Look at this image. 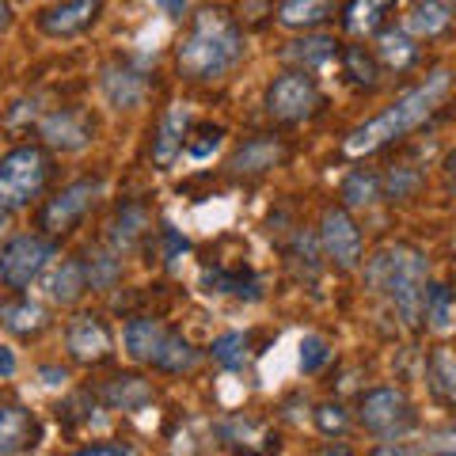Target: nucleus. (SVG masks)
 I'll return each mask as SVG.
<instances>
[{
    "label": "nucleus",
    "mask_w": 456,
    "mask_h": 456,
    "mask_svg": "<svg viewBox=\"0 0 456 456\" xmlns=\"http://www.w3.org/2000/svg\"><path fill=\"white\" fill-rule=\"evenodd\" d=\"M240 57H244V31L236 27V20L221 8H202L198 16H191V31L179 42L175 65L187 80L206 84L228 77L240 65Z\"/></svg>",
    "instance_id": "1"
},
{
    "label": "nucleus",
    "mask_w": 456,
    "mask_h": 456,
    "mask_svg": "<svg viewBox=\"0 0 456 456\" xmlns=\"http://www.w3.org/2000/svg\"><path fill=\"white\" fill-rule=\"evenodd\" d=\"M449 84H452V73H445V69L430 73L419 84V88H411V92L399 95L384 114H377V118H369L365 126H358V130L346 137V152L350 156L377 152V149L388 145V141L407 137L411 130H419V126L441 107V99L449 95Z\"/></svg>",
    "instance_id": "2"
},
{
    "label": "nucleus",
    "mask_w": 456,
    "mask_h": 456,
    "mask_svg": "<svg viewBox=\"0 0 456 456\" xmlns=\"http://www.w3.org/2000/svg\"><path fill=\"white\" fill-rule=\"evenodd\" d=\"M430 259L411 244H388L365 263V285L388 301L403 323H419Z\"/></svg>",
    "instance_id": "3"
},
{
    "label": "nucleus",
    "mask_w": 456,
    "mask_h": 456,
    "mask_svg": "<svg viewBox=\"0 0 456 456\" xmlns=\"http://www.w3.org/2000/svg\"><path fill=\"white\" fill-rule=\"evenodd\" d=\"M50 179V156L35 145H20L0 156V209L16 213L27 209L42 194Z\"/></svg>",
    "instance_id": "4"
},
{
    "label": "nucleus",
    "mask_w": 456,
    "mask_h": 456,
    "mask_svg": "<svg viewBox=\"0 0 456 456\" xmlns=\"http://www.w3.org/2000/svg\"><path fill=\"white\" fill-rule=\"evenodd\" d=\"M358 422L373 437L395 441V437H403V434H411L419 426V411H415V403H411V399L399 388H373V392L362 395Z\"/></svg>",
    "instance_id": "5"
},
{
    "label": "nucleus",
    "mask_w": 456,
    "mask_h": 456,
    "mask_svg": "<svg viewBox=\"0 0 456 456\" xmlns=\"http://www.w3.org/2000/svg\"><path fill=\"white\" fill-rule=\"evenodd\" d=\"M53 244L42 236H16L8 240V248L0 251V281L8 285V289H27L42 270H46V263L53 259Z\"/></svg>",
    "instance_id": "6"
},
{
    "label": "nucleus",
    "mask_w": 456,
    "mask_h": 456,
    "mask_svg": "<svg viewBox=\"0 0 456 456\" xmlns=\"http://www.w3.org/2000/svg\"><path fill=\"white\" fill-rule=\"evenodd\" d=\"M316 103H320V88L308 73H301V69L281 73L266 88V110L274 114L278 122H305L308 114L316 110Z\"/></svg>",
    "instance_id": "7"
},
{
    "label": "nucleus",
    "mask_w": 456,
    "mask_h": 456,
    "mask_svg": "<svg viewBox=\"0 0 456 456\" xmlns=\"http://www.w3.org/2000/svg\"><path fill=\"white\" fill-rule=\"evenodd\" d=\"M99 191H103V183H99V179H77V183H69V187L57 194V198H50V206L42 209V228L53 232V236L69 232V228H73L84 217V213L95 206Z\"/></svg>",
    "instance_id": "8"
},
{
    "label": "nucleus",
    "mask_w": 456,
    "mask_h": 456,
    "mask_svg": "<svg viewBox=\"0 0 456 456\" xmlns=\"http://www.w3.org/2000/svg\"><path fill=\"white\" fill-rule=\"evenodd\" d=\"M320 248L342 270H354L362 263V232L350 221L346 209H327L320 221Z\"/></svg>",
    "instance_id": "9"
},
{
    "label": "nucleus",
    "mask_w": 456,
    "mask_h": 456,
    "mask_svg": "<svg viewBox=\"0 0 456 456\" xmlns=\"http://www.w3.org/2000/svg\"><path fill=\"white\" fill-rule=\"evenodd\" d=\"M38 137L46 141L50 149L80 152V149L95 137V122H92L80 107H61V110L42 114V122H38Z\"/></svg>",
    "instance_id": "10"
},
{
    "label": "nucleus",
    "mask_w": 456,
    "mask_h": 456,
    "mask_svg": "<svg viewBox=\"0 0 456 456\" xmlns=\"http://www.w3.org/2000/svg\"><path fill=\"white\" fill-rule=\"evenodd\" d=\"M99 12H103V0H61L38 16V31L50 38H73L88 31Z\"/></svg>",
    "instance_id": "11"
},
{
    "label": "nucleus",
    "mask_w": 456,
    "mask_h": 456,
    "mask_svg": "<svg viewBox=\"0 0 456 456\" xmlns=\"http://www.w3.org/2000/svg\"><path fill=\"white\" fill-rule=\"evenodd\" d=\"M99 92L114 110H134L145 103V92H149V80L137 73L130 61H110L103 65L99 73Z\"/></svg>",
    "instance_id": "12"
},
{
    "label": "nucleus",
    "mask_w": 456,
    "mask_h": 456,
    "mask_svg": "<svg viewBox=\"0 0 456 456\" xmlns=\"http://www.w3.org/2000/svg\"><path fill=\"white\" fill-rule=\"evenodd\" d=\"M217 437L228 449H236L240 456H274L278 452V434H270L263 422L232 415L217 422Z\"/></svg>",
    "instance_id": "13"
},
{
    "label": "nucleus",
    "mask_w": 456,
    "mask_h": 456,
    "mask_svg": "<svg viewBox=\"0 0 456 456\" xmlns=\"http://www.w3.org/2000/svg\"><path fill=\"white\" fill-rule=\"evenodd\" d=\"M187 134H191V110L183 103H171L164 110L160 126H156V137H152V164L156 167H171L187 152Z\"/></svg>",
    "instance_id": "14"
},
{
    "label": "nucleus",
    "mask_w": 456,
    "mask_h": 456,
    "mask_svg": "<svg viewBox=\"0 0 456 456\" xmlns=\"http://www.w3.org/2000/svg\"><path fill=\"white\" fill-rule=\"evenodd\" d=\"M65 346L80 365H95L110 354V331L99 316H88V312H84V316H77L65 327Z\"/></svg>",
    "instance_id": "15"
},
{
    "label": "nucleus",
    "mask_w": 456,
    "mask_h": 456,
    "mask_svg": "<svg viewBox=\"0 0 456 456\" xmlns=\"http://www.w3.org/2000/svg\"><path fill=\"white\" fill-rule=\"evenodd\" d=\"M38 419L20 403H0V456H16L38 445Z\"/></svg>",
    "instance_id": "16"
},
{
    "label": "nucleus",
    "mask_w": 456,
    "mask_h": 456,
    "mask_svg": "<svg viewBox=\"0 0 456 456\" xmlns=\"http://www.w3.org/2000/svg\"><path fill=\"white\" fill-rule=\"evenodd\" d=\"M281 160H285V145H281V141H274V137H251V141H244V149L228 160V167H232L236 175H259V171L278 167Z\"/></svg>",
    "instance_id": "17"
},
{
    "label": "nucleus",
    "mask_w": 456,
    "mask_h": 456,
    "mask_svg": "<svg viewBox=\"0 0 456 456\" xmlns=\"http://www.w3.org/2000/svg\"><path fill=\"white\" fill-rule=\"evenodd\" d=\"M42 289H46V297L53 305H77L84 289H88V274H84V263H61L53 266L46 281H42Z\"/></svg>",
    "instance_id": "18"
},
{
    "label": "nucleus",
    "mask_w": 456,
    "mask_h": 456,
    "mask_svg": "<svg viewBox=\"0 0 456 456\" xmlns=\"http://www.w3.org/2000/svg\"><path fill=\"white\" fill-rule=\"evenodd\" d=\"M46 308H42L38 301H27V297H20V301H8V305H0V327L12 335H38V331H46Z\"/></svg>",
    "instance_id": "19"
},
{
    "label": "nucleus",
    "mask_w": 456,
    "mask_h": 456,
    "mask_svg": "<svg viewBox=\"0 0 456 456\" xmlns=\"http://www.w3.org/2000/svg\"><path fill=\"white\" fill-rule=\"evenodd\" d=\"M164 327L156 323L152 316H137L126 323V331H122V342H126V354H130L134 362H149L156 358V350H160V342H164Z\"/></svg>",
    "instance_id": "20"
},
{
    "label": "nucleus",
    "mask_w": 456,
    "mask_h": 456,
    "mask_svg": "<svg viewBox=\"0 0 456 456\" xmlns=\"http://www.w3.org/2000/svg\"><path fill=\"white\" fill-rule=\"evenodd\" d=\"M103 403L110 411H126V415H134V411L152 403V384L141 380V377H114L103 388Z\"/></svg>",
    "instance_id": "21"
},
{
    "label": "nucleus",
    "mask_w": 456,
    "mask_h": 456,
    "mask_svg": "<svg viewBox=\"0 0 456 456\" xmlns=\"http://www.w3.org/2000/svg\"><path fill=\"white\" fill-rule=\"evenodd\" d=\"M149 232V209L145 206H122L118 217L110 221L107 228V240H110V251H130L141 236Z\"/></svg>",
    "instance_id": "22"
},
{
    "label": "nucleus",
    "mask_w": 456,
    "mask_h": 456,
    "mask_svg": "<svg viewBox=\"0 0 456 456\" xmlns=\"http://www.w3.org/2000/svg\"><path fill=\"white\" fill-rule=\"evenodd\" d=\"M335 53H338V42H335V38H327V35H305V38H297V42H289V46L281 50L285 61L301 65V73L327 65Z\"/></svg>",
    "instance_id": "23"
},
{
    "label": "nucleus",
    "mask_w": 456,
    "mask_h": 456,
    "mask_svg": "<svg viewBox=\"0 0 456 456\" xmlns=\"http://www.w3.org/2000/svg\"><path fill=\"white\" fill-rule=\"evenodd\" d=\"M426 384H430L437 403H456V354L437 346L426 362Z\"/></svg>",
    "instance_id": "24"
},
{
    "label": "nucleus",
    "mask_w": 456,
    "mask_h": 456,
    "mask_svg": "<svg viewBox=\"0 0 456 456\" xmlns=\"http://www.w3.org/2000/svg\"><path fill=\"white\" fill-rule=\"evenodd\" d=\"M335 4L338 0H281L278 8V20L285 27H297V31H305V27H320L335 16Z\"/></svg>",
    "instance_id": "25"
},
{
    "label": "nucleus",
    "mask_w": 456,
    "mask_h": 456,
    "mask_svg": "<svg viewBox=\"0 0 456 456\" xmlns=\"http://www.w3.org/2000/svg\"><path fill=\"white\" fill-rule=\"evenodd\" d=\"M449 23H452V4L449 0H419V4L407 12V31L422 35V38L441 35Z\"/></svg>",
    "instance_id": "26"
},
{
    "label": "nucleus",
    "mask_w": 456,
    "mask_h": 456,
    "mask_svg": "<svg viewBox=\"0 0 456 456\" xmlns=\"http://www.w3.org/2000/svg\"><path fill=\"white\" fill-rule=\"evenodd\" d=\"M152 365H156V369H164V373H187V369L198 365V350H194L183 335L167 331L164 342H160V350H156Z\"/></svg>",
    "instance_id": "27"
},
{
    "label": "nucleus",
    "mask_w": 456,
    "mask_h": 456,
    "mask_svg": "<svg viewBox=\"0 0 456 456\" xmlns=\"http://www.w3.org/2000/svg\"><path fill=\"white\" fill-rule=\"evenodd\" d=\"M380 198V175L377 171H350L346 179H342V206L346 209H365V206H373Z\"/></svg>",
    "instance_id": "28"
},
{
    "label": "nucleus",
    "mask_w": 456,
    "mask_h": 456,
    "mask_svg": "<svg viewBox=\"0 0 456 456\" xmlns=\"http://www.w3.org/2000/svg\"><path fill=\"white\" fill-rule=\"evenodd\" d=\"M377 57H380V61L388 65V69H395V73H403V69L419 57V46L411 42L407 31H384L380 42H377Z\"/></svg>",
    "instance_id": "29"
},
{
    "label": "nucleus",
    "mask_w": 456,
    "mask_h": 456,
    "mask_svg": "<svg viewBox=\"0 0 456 456\" xmlns=\"http://www.w3.org/2000/svg\"><path fill=\"white\" fill-rule=\"evenodd\" d=\"M395 4V0H354V4L346 8V31L350 35H373L384 12H388Z\"/></svg>",
    "instance_id": "30"
},
{
    "label": "nucleus",
    "mask_w": 456,
    "mask_h": 456,
    "mask_svg": "<svg viewBox=\"0 0 456 456\" xmlns=\"http://www.w3.org/2000/svg\"><path fill=\"white\" fill-rule=\"evenodd\" d=\"M209 354H213V362H221L224 369H244L251 358V338L244 331H224L213 338Z\"/></svg>",
    "instance_id": "31"
},
{
    "label": "nucleus",
    "mask_w": 456,
    "mask_h": 456,
    "mask_svg": "<svg viewBox=\"0 0 456 456\" xmlns=\"http://www.w3.org/2000/svg\"><path fill=\"white\" fill-rule=\"evenodd\" d=\"M422 316L426 323L434 327V331H449L452 327V289L449 285H426V301H422Z\"/></svg>",
    "instance_id": "32"
},
{
    "label": "nucleus",
    "mask_w": 456,
    "mask_h": 456,
    "mask_svg": "<svg viewBox=\"0 0 456 456\" xmlns=\"http://www.w3.org/2000/svg\"><path fill=\"white\" fill-rule=\"evenodd\" d=\"M84 274H88V289H114V281L122 278L118 251H95V255H88Z\"/></svg>",
    "instance_id": "33"
},
{
    "label": "nucleus",
    "mask_w": 456,
    "mask_h": 456,
    "mask_svg": "<svg viewBox=\"0 0 456 456\" xmlns=\"http://www.w3.org/2000/svg\"><path fill=\"white\" fill-rule=\"evenodd\" d=\"M206 293H236L248 297V301H259V285H255L248 274H228V270H206L202 274Z\"/></svg>",
    "instance_id": "34"
},
{
    "label": "nucleus",
    "mask_w": 456,
    "mask_h": 456,
    "mask_svg": "<svg viewBox=\"0 0 456 456\" xmlns=\"http://www.w3.org/2000/svg\"><path fill=\"white\" fill-rule=\"evenodd\" d=\"M342 65H346V73L358 84H365V88H377L380 65H377L373 53H365V46H346V50H342Z\"/></svg>",
    "instance_id": "35"
},
{
    "label": "nucleus",
    "mask_w": 456,
    "mask_h": 456,
    "mask_svg": "<svg viewBox=\"0 0 456 456\" xmlns=\"http://www.w3.org/2000/svg\"><path fill=\"white\" fill-rule=\"evenodd\" d=\"M221 141H224L221 126H202L194 137H187V156L191 160H209V156L221 149Z\"/></svg>",
    "instance_id": "36"
},
{
    "label": "nucleus",
    "mask_w": 456,
    "mask_h": 456,
    "mask_svg": "<svg viewBox=\"0 0 456 456\" xmlns=\"http://www.w3.org/2000/svg\"><path fill=\"white\" fill-rule=\"evenodd\" d=\"M331 362V346L320 335H305L301 338V369L305 373H320V369Z\"/></svg>",
    "instance_id": "37"
},
{
    "label": "nucleus",
    "mask_w": 456,
    "mask_h": 456,
    "mask_svg": "<svg viewBox=\"0 0 456 456\" xmlns=\"http://www.w3.org/2000/svg\"><path fill=\"white\" fill-rule=\"evenodd\" d=\"M316 426H320L323 437H342V434H346V426H350L346 407H342V403H320L316 407Z\"/></svg>",
    "instance_id": "38"
},
{
    "label": "nucleus",
    "mask_w": 456,
    "mask_h": 456,
    "mask_svg": "<svg viewBox=\"0 0 456 456\" xmlns=\"http://www.w3.org/2000/svg\"><path fill=\"white\" fill-rule=\"evenodd\" d=\"M419 183H422V175L415 167H407V164H399V167H392V175H388V194H392V202L395 198H411L419 191Z\"/></svg>",
    "instance_id": "39"
},
{
    "label": "nucleus",
    "mask_w": 456,
    "mask_h": 456,
    "mask_svg": "<svg viewBox=\"0 0 456 456\" xmlns=\"http://www.w3.org/2000/svg\"><path fill=\"white\" fill-rule=\"evenodd\" d=\"M426 456H456V426H445V430H434L422 445Z\"/></svg>",
    "instance_id": "40"
},
{
    "label": "nucleus",
    "mask_w": 456,
    "mask_h": 456,
    "mask_svg": "<svg viewBox=\"0 0 456 456\" xmlns=\"http://www.w3.org/2000/svg\"><path fill=\"white\" fill-rule=\"evenodd\" d=\"M38 377H42V384H46V388H61V384L69 380L65 369H53V365H42V369H38Z\"/></svg>",
    "instance_id": "41"
},
{
    "label": "nucleus",
    "mask_w": 456,
    "mask_h": 456,
    "mask_svg": "<svg viewBox=\"0 0 456 456\" xmlns=\"http://www.w3.org/2000/svg\"><path fill=\"white\" fill-rule=\"evenodd\" d=\"M156 8L164 12V16H171V20H183L187 16V0H152Z\"/></svg>",
    "instance_id": "42"
},
{
    "label": "nucleus",
    "mask_w": 456,
    "mask_h": 456,
    "mask_svg": "<svg viewBox=\"0 0 456 456\" xmlns=\"http://www.w3.org/2000/svg\"><path fill=\"white\" fill-rule=\"evenodd\" d=\"M12 373H16V350L0 346V377H12Z\"/></svg>",
    "instance_id": "43"
},
{
    "label": "nucleus",
    "mask_w": 456,
    "mask_h": 456,
    "mask_svg": "<svg viewBox=\"0 0 456 456\" xmlns=\"http://www.w3.org/2000/svg\"><path fill=\"white\" fill-rule=\"evenodd\" d=\"M373 456H419V452L407 449V445H392V441H388V445H380Z\"/></svg>",
    "instance_id": "44"
},
{
    "label": "nucleus",
    "mask_w": 456,
    "mask_h": 456,
    "mask_svg": "<svg viewBox=\"0 0 456 456\" xmlns=\"http://www.w3.org/2000/svg\"><path fill=\"white\" fill-rule=\"evenodd\" d=\"M445 183H449V191H456V152H449V160H445Z\"/></svg>",
    "instance_id": "45"
},
{
    "label": "nucleus",
    "mask_w": 456,
    "mask_h": 456,
    "mask_svg": "<svg viewBox=\"0 0 456 456\" xmlns=\"http://www.w3.org/2000/svg\"><path fill=\"white\" fill-rule=\"evenodd\" d=\"M12 27V8H8V0H0V31H8Z\"/></svg>",
    "instance_id": "46"
},
{
    "label": "nucleus",
    "mask_w": 456,
    "mask_h": 456,
    "mask_svg": "<svg viewBox=\"0 0 456 456\" xmlns=\"http://www.w3.org/2000/svg\"><path fill=\"white\" fill-rule=\"evenodd\" d=\"M4 228H8V213L0 209V232H4Z\"/></svg>",
    "instance_id": "47"
},
{
    "label": "nucleus",
    "mask_w": 456,
    "mask_h": 456,
    "mask_svg": "<svg viewBox=\"0 0 456 456\" xmlns=\"http://www.w3.org/2000/svg\"><path fill=\"white\" fill-rule=\"evenodd\" d=\"M327 456H350V452H346V449H338V452H327Z\"/></svg>",
    "instance_id": "48"
},
{
    "label": "nucleus",
    "mask_w": 456,
    "mask_h": 456,
    "mask_svg": "<svg viewBox=\"0 0 456 456\" xmlns=\"http://www.w3.org/2000/svg\"><path fill=\"white\" fill-rule=\"evenodd\" d=\"M452 248H456V244H452Z\"/></svg>",
    "instance_id": "49"
}]
</instances>
